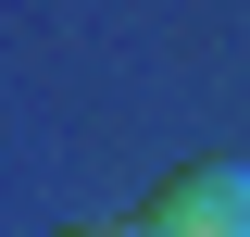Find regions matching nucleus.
<instances>
[{"label":"nucleus","mask_w":250,"mask_h":237,"mask_svg":"<svg viewBox=\"0 0 250 237\" xmlns=\"http://www.w3.org/2000/svg\"><path fill=\"white\" fill-rule=\"evenodd\" d=\"M150 237H250V162H175L150 200Z\"/></svg>","instance_id":"nucleus-1"},{"label":"nucleus","mask_w":250,"mask_h":237,"mask_svg":"<svg viewBox=\"0 0 250 237\" xmlns=\"http://www.w3.org/2000/svg\"><path fill=\"white\" fill-rule=\"evenodd\" d=\"M62 237H150V225H62Z\"/></svg>","instance_id":"nucleus-2"}]
</instances>
